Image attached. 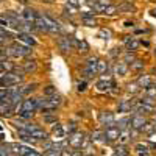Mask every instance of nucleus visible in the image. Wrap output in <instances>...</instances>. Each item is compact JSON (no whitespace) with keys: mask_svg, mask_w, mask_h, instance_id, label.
Segmentation results:
<instances>
[{"mask_svg":"<svg viewBox=\"0 0 156 156\" xmlns=\"http://www.w3.org/2000/svg\"><path fill=\"white\" fill-rule=\"evenodd\" d=\"M145 123H147V119L140 114H134L131 119H129V126L133 129H144Z\"/></svg>","mask_w":156,"mask_h":156,"instance_id":"nucleus-6","label":"nucleus"},{"mask_svg":"<svg viewBox=\"0 0 156 156\" xmlns=\"http://www.w3.org/2000/svg\"><path fill=\"white\" fill-rule=\"evenodd\" d=\"M12 106H9V105H5V103H0V115H11V112H12Z\"/></svg>","mask_w":156,"mask_h":156,"instance_id":"nucleus-20","label":"nucleus"},{"mask_svg":"<svg viewBox=\"0 0 156 156\" xmlns=\"http://www.w3.org/2000/svg\"><path fill=\"white\" fill-rule=\"evenodd\" d=\"M70 156H84V154H83L81 151H72V153H70Z\"/></svg>","mask_w":156,"mask_h":156,"instance_id":"nucleus-46","label":"nucleus"},{"mask_svg":"<svg viewBox=\"0 0 156 156\" xmlns=\"http://www.w3.org/2000/svg\"><path fill=\"white\" fill-rule=\"evenodd\" d=\"M44 94H45L47 97L55 95V94H56V87H55V86H51V84H50V86H47V87L44 89Z\"/></svg>","mask_w":156,"mask_h":156,"instance_id":"nucleus-31","label":"nucleus"},{"mask_svg":"<svg viewBox=\"0 0 156 156\" xmlns=\"http://www.w3.org/2000/svg\"><path fill=\"white\" fill-rule=\"evenodd\" d=\"M3 56H5V51H3V50H2V47H0V59H2V58H3Z\"/></svg>","mask_w":156,"mask_h":156,"instance_id":"nucleus-47","label":"nucleus"},{"mask_svg":"<svg viewBox=\"0 0 156 156\" xmlns=\"http://www.w3.org/2000/svg\"><path fill=\"white\" fill-rule=\"evenodd\" d=\"M106 69H108V64L105 62V61H100L98 59V64H97V72H106Z\"/></svg>","mask_w":156,"mask_h":156,"instance_id":"nucleus-33","label":"nucleus"},{"mask_svg":"<svg viewBox=\"0 0 156 156\" xmlns=\"http://www.w3.org/2000/svg\"><path fill=\"white\" fill-rule=\"evenodd\" d=\"M53 134H55V136H56V139L59 140V139H62V137H64V134H66V133H64L62 126H61L59 123H56V126H53Z\"/></svg>","mask_w":156,"mask_h":156,"instance_id":"nucleus-23","label":"nucleus"},{"mask_svg":"<svg viewBox=\"0 0 156 156\" xmlns=\"http://www.w3.org/2000/svg\"><path fill=\"white\" fill-rule=\"evenodd\" d=\"M0 2H2V0H0Z\"/></svg>","mask_w":156,"mask_h":156,"instance_id":"nucleus-55","label":"nucleus"},{"mask_svg":"<svg viewBox=\"0 0 156 156\" xmlns=\"http://www.w3.org/2000/svg\"><path fill=\"white\" fill-rule=\"evenodd\" d=\"M100 37L105 39V41H108V39L111 37V31H109V30H105V28L100 30Z\"/></svg>","mask_w":156,"mask_h":156,"instance_id":"nucleus-37","label":"nucleus"},{"mask_svg":"<svg viewBox=\"0 0 156 156\" xmlns=\"http://www.w3.org/2000/svg\"><path fill=\"white\" fill-rule=\"evenodd\" d=\"M154 55H156V50H154Z\"/></svg>","mask_w":156,"mask_h":156,"instance_id":"nucleus-53","label":"nucleus"},{"mask_svg":"<svg viewBox=\"0 0 156 156\" xmlns=\"http://www.w3.org/2000/svg\"><path fill=\"white\" fill-rule=\"evenodd\" d=\"M30 51H31V50H30L28 45L14 42V44H11V45L6 48V55H9V56H12V58H23V56L30 55Z\"/></svg>","mask_w":156,"mask_h":156,"instance_id":"nucleus-1","label":"nucleus"},{"mask_svg":"<svg viewBox=\"0 0 156 156\" xmlns=\"http://www.w3.org/2000/svg\"><path fill=\"white\" fill-rule=\"evenodd\" d=\"M47 156H59V154H56V153H48Z\"/></svg>","mask_w":156,"mask_h":156,"instance_id":"nucleus-49","label":"nucleus"},{"mask_svg":"<svg viewBox=\"0 0 156 156\" xmlns=\"http://www.w3.org/2000/svg\"><path fill=\"white\" fill-rule=\"evenodd\" d=\"M137 84H139V87H148V86H151L153 83H151V78H150V75H140L139 76V80L136 81Z\"/></svg>","mask_w":156,"mask_h":156,"instance_id":"nucleus-15","label":"nucleus"},{"mask_svg":"<svg viewBox=\"0 0 156 156\" xmlns=\"http://www.w3.org/2000/svg\"><path fill=\"white\" fill-rule=\"evenodd\" d=\"M84 156H94V154H92V153H90V154H84Z\"/></svg>","mask_w":156,"mask_h":156,"instance_id":"nucleus-52","label":"nucleus"},{"mask_svg":"<svg viewBox=\"0 0 156 156\" xmlns=\"http://www.w3.org/2000/svg\"><path fill=\"white\" fill-rule=\"evenodd\" d=\"M36 67H37V64H36V61L34 59H27L23 62V72L25 73H30V72H34L36 70Z\"/></svg>","mask_w":156,"mask_h":156,"instance_id":"nucleus-14","label":"nucleus"},{"mask_svg":"<svg viewBox=\"0 0 156 156\" xmlns=\"http://www.w3.org/2000/svg\"><path fill=\"white\" fill-rule=\"evenodd\" d=\"M151 14H153V16L156 17V9H153V11H151Z\"/></svg>","mask_w":156,"mask_h":156,"instance_id":"nucleus-50","label":"nucleus"},{"mask_svg":"<svg viewBox=\"0 0 156 156\" xmlns=\"http://www.w3.org/2000/svg\"><path fill=\"white\" fill-rule=\"evenodd\" d=\"M86 86H87V83H86V81H80V83L76 84L78 92H84V90H86Z\"/></svg>","mask_w":156,"mask_h":156,"instance_id":"nucleus-40","label":"nucleus"},{"mask_svg":"<svg viewBox=\"0 0 156 156\" xmlns=\"http://www.w3.org/2000/svg\"><path fill=\"white\" fill-rule=\"evenodd\" d=\"M36 105H37V98H27L22 101V106H20V111H30V112H34L36 111Z\"/></svg>","mask_w":156,"mask_h":156,"instance_id":"nucleus-10","label":"nucleus"},{"mask_svg":"<svg viewBox=\"0 0 156 156\" xmlns=\"http://www.w3.org/2000/svg\"><path fill=\"white\" fill-rule=\"evenodd\" d=\"M114 72L117 75H125L128 72V66H126L125 62H117L115 66H114Z\"/></svg>","mask_w":156,"mask_h":156,"instance_id":"nucleus-17","label":"nucleus"},{"mask_svg":"<svg viewBox=\"0 0 156 156\" xmlns=\"http://www.w3.org/2000/svg\"><path fill=\"white\" fill-rule=\"evenodd\" d=\"M133 105H131V101H128V100H122L119 103V111L120 112H128V111H131Z\"/></svg>","mask_w":156,"mask_h":156,"instance_id":"nucleus-18","label":"nucleus"},{"mask_svg":"<svg viewBox=\"0 0 156 156\" xmlns=\"http://www.w3.org/2000/svg\"><path fill=\"white\" fill-rule=\"evenodd\" d=\"M97 64H98V58L97 56H90L86 61V67H84V75L89 78L94 73H97Z\"/></svg>","mask_w":156,"mask_h":156,"instance_id":"nucleus-3","label":"nucleus"},{"mask_svg":"<svg viewBox=\"0 0 156 156\" xmlns=\"http://www.w3.org/2000/svg\"><path fill=\"white\" fill-rule=\"evenodd\" d=\"M42 2H53V0H42Z\"/></svg>","mask_w":156,"mask_h":156,"instance_id":"nucleus-51","label":"nucleus"},{"mask_svg":"<svg viewBox=\"0 0 156 156\" xmlns=\"http://www.w3.org/2000/svg\"><path fill=\"white\" fill-rule=\"evenodd\" d=\"M145 94H147V97L148 98H154L156 97V87L151 84V86H148L147 89H145Z\"/></svg>","mask_w":156,"mask_h":156,"instance_id":"nucleus-30","label":"nucleus"},{"mask_svg":"<svg viewBox=\"0 0 156 156\" xmlns=\"http://www.w3.org/2000/svg\"><path fill=\"white\" fill-rule=\"evenodd\" d=\"M34 87H36V84H34V83H33V84H27V86H19V89H20V94H22V95L33 92Z\"/></svg>","mask_w":156,"mask_h":156,"instance_id":"nucleus-24","label":"nucleus"},{"mask_svg":"<svg viewBox=\"0 0 156 156\" xmlns=\"http://www.w3.org/2000/svg\"><path fill=\"white\" fill-rule=\"evenodd\" d=\"M140 103H145V105H150V106H154V100L153 98H148V97H145V98H142V100H139Z\"/></svg>","mask_w":156,"mask_h":156,"instance_id":"nucleus-41","label":"nucleus"},{"mask_svg":"<svg viewBox=\"0 0 156 156\" xmlns=\"http://www.w3.org/2000/svg\"><path fill=\"white\" fill-rule=\"evenodd\" d=\"M25 156H42L41 153H37V151H34V150H31V151H28Z\"/></svg>","mask_w":156,"mask_h":156,"instance_id":"nucleus-45","label":"nucleus"},{"mask_svg":"<svg viewBox=\"0 0 156 156\" xmlns=\"http://www.w3.org/2000/svg\"><path fill=\"white\" fill-rule=\"evenodd\" d=\"M128 154H129L128 148L125 145H119V147L115 148V154L114 156H128Z\"/></svg>","mask_w":156,"mask_h":156,"instance_id":"nucleus-25","label":"nucleus"},{"mask_svg":"<svg viewBox=\"0 0 156 156\" xmlns=\"http://www.w3.org/2000/svg\"><path fill=\"white\" fill-rule=\"evenodd\" d=\"M90 139H92L94 142H105L101 131H92V134H90Z\"/></svg>","mask_w":156,"mask_h":156,"instance_id":"nucleus-27","label":"nucleus"},{"mask_svg":"<svg viewBox=\"0 0 156 156\" xmlns=\"http://www.w3.org/2000/svg\"><path fill=\"white\" fill-rule=\"evenodd\" d=\"M97 89L100 90V92H106V90H111V87H114V81L111 80V78H101V80L97 81Z\"/></svg>","mask_w":156,"mask_h":156,"instance_id":"nucleus-8","label":"nucleus"},{"mask_svg":"<svg viewBox=\"0 0 156 156\" xmlns=\"http://www.w3.org/2000/svg\"><path fill=\"white\" fill-rule=\"evenodd\" d=\"M129 136H131V133H129V128H126V129H120V134H119V139H117V140H119L120 144L123 145L125 142L129 140Z\"/></svg>","mask_w":156,"mask_h":156,"instance_id":"nucleus-16","label":"nucleus"},{"mask_svg":"<svg viewBox=\"0 0 156 156\" xmlns=\"http://www.w3.org/2000/svg\"><path fill=\"white\" fill-rule=\"evenodd\" d=\"M98 119H100V122H101L103 125H108V126H111V125H114V123H115L114 114H112V112H109V111H103V112H100Z\"/></svg>","mask_w":156,"mask_h":156,"instance_id":"nucleus-9","label":"nucleus"},{"mask_svg":"<svg viewBox=\"0 0 156 156\" xmlns=\"http://www.w3.org/2000/svg\"><path fill=\"white\" fill-rule=\"evenodd\" d=\"M144 61H140V59H134L133 62H131V69L133 70H140V69H144Z\"/></svg>","mask_w":156,"mask_h":156,"instance_id":"nucleus-28","label":"nucleus"},{"mask_svg":"<svg viewBox=\"0 0 156 156\" xmlns=\"http://www.w3.org/2000/svg\"><path fill=\"white\" fill-rule=\"evenodd\" d=\"M66 6H69L72 9H76L78 6H80V2H78V0H67V5Z\"/></svg>","mask_w":156,"mask_h":156,"instance_id":"nucleus-39","label":"nucleus"},{"mask_svg":"<svg viewBox=\"0 0 156 156\" xmlns=\"http://www.w3.org/2000/svg\"><path fill=\"white\" fill-rule=\"evenodd\" d=\"M148 140L153 142V144H156V131H153V133L148 134Z\"/></svg>","mask_w":156,"mask_h":156,"instance_id":"nucleus-42","label":"nucleus"},{"mask_svg":"<svg viewBox=\"0 0 156 156\" xmlns=\"http://www.w3.org/2000/svg\"><path fill=\"white\" fill-rule=\"evenodd\" d=\"M115 11H117V6H115V5H108L103 12H105V14H114Z\"/></svg>","mask_w":156,"mask_h":156,"instance_id":"nucleus-38","label":"nucleus"},{"mask_svg":"<svg viewBox=\"0 0 156 156\" xmlns=\"http://www.w3.org/2000/svg\"><path fill=\"white\" fill-rule=\"evenodd\" d=\"M136 151H137L139 156H148V153H150V150H148V147L145 144H137L136 145Z\"/></svg>","mask_w":156,"mask_h":156,"instance_id":"nucleus-19","label":"nucleus"},{"mask_svg":"<svg viewBox=\"0 0 156 156\" xmlns=\"http://www.w3.org/2000/svg\"><path fill=\"white\" fill-rule=\"evenodd\" d=\"M42 16V20L45 23V27H47V31H51V33H58L61 30V25L55 20V19H51L50 16L47 14H41Z\"/></svg>","mask_w":156,"mask_h":156,"instance_id":"nucleus-5","label":"nucleus"},{"mask_svg":"<svg viewBox=\"0 0 156 156\" xmlns=\"http://www.w3.org/2000/svg\"><path fill=\"white\" fill-rule=\"evenodd\" d=\"M76 47L80 48V51H87L89 50V44L86 41H78L76 42Z\"/></svg>","mask_w":156,"mask_h":156,"instance_id":"nucleus-32","label":"nucleus"},{"mask_svg":"<svg viewBox=\"0 0 156 156\" xmlns=\"http://www.w3.org/2000/svg\"><path fill=\"white\" fill-rule=\"evenodd\" d=\"M17 39L19 41H22L25 45H36V41L31 37V34L30 33H17Z\"/></svg>","mask_w":156,"mask_h":156,"instance_id":"nucleus-12","label":"nucleus"},{"mask_svg":"<svg viewBox=\"0 0 156 156\" xmlns=\"http://www.w3.org/2000/svg\"><path fill=\"white\" fill-rule=\"evenodd\" d=\"M154 87H156V84H154Z\"/></svg>","mask_w":156,"mask_h":156,"instance_id":"nucleus-54","label":"nucleus"},{"mask_svg":"<svg viewBox=\"0 0 156 156\" xmlns=\"http://www.w3.org/2000/svg\"><path fill=\"white\" fill-rule=\"evenodd\" d=\"M81 17H83V19H86V17H94V14H92V12H89V11H86V12H81Z\"/></svg>","mask_w":156,"mask_h":156,"instance_id":"nucleus-44","label":"nucleus"},{"mask_svg":"<svg viewBox=\"0 0 156 156\" xmlns=\"http://www.w3.org/2000/svg\"><path fill=\"white\" fill-rule=\"evenodd\" d=\"M136 8L131 5V3H128V2H125V3H122V5H119L117 6V11H120V12H129V11H134Z\"/></svg>","mask_w":156,"mask_h":156,"instance_id":"nucleus-21","label":"nucleus"},{"mask_svg":"<svg viewBox=\"0 0 156 156\" xmlns=\"http://www.w3.org/2000/svg\"><path fill=\"white\" fill-rule=\"evenodd\" d=\"M126 47H128V51H134V50H137V47H139V41H136V39L133 37L131 41L126 42Z\"/></svg>","mask_w":156,"mask_h":156,"instance_id":"nucleus-26","label":"nucleus"},{"mask_svg":"<svg viewBox=\"0 0 156 156\" xmlns=\"http://www.w3.org/2000/svg\"><path fill=\"white\" fill-rule=\"evenodd\" d=\"M33 114H34V112H30V111H20V112H19L20 119H23V120H28V119H31Z\"/></svg>","mask_w":156,"mask_h":156,"instance_id":"nucleus-36","label":"nucleus"},{"mask_svg":"<svg viewBox=\"0 0 156 156\" xmlns=\"http://www.w3.org/2000/svg\"><path fill=\"white\" fill-rule=\"evenodd\" d=\"M119 134H120V129L114 123L111 126H106V129L103 131V139H105V142H112V140L119 139Z\"/></svg>","mask_w":156,"mask_h":156,"instance_id":"nucleus-2","label":"nucleus"},{"mask_svg":"<svg viewBox=\"0 0 156 156\" xmlns=\"http://www.w3.org/2000/svg\"><path fill=\"white\" fill-rule=\"evenodd\" d=\"M134 59H136V56H134L133 51H128V53L125 55V64H126V66H128V64H131Z\"/></svg>","mask_w":156,"mask_h":156,"instance_id":"nucleus-34","label":"nucleus"},{"mask_svg":"<svg viewBox=\"0 0 156 156\" xmlns=\"http://www.w3.org/2000/svg\"><path fill=\"white\" fill-rule=\"evenodd\" d=\"M139 89H140V87H139V84H137L136 81H134V83H129V84L126 86V90H128L129 94H136V92H139Z\"/></svg>","mask_w":156,"mask_h":156,"instance_id":"nucleus-29","label":"nucleus"},{"mask_svg":"<svg viewBox=\"0 0 156 156\" xmlns=\"http://www.w3.org/2000/svg\"><path fill=\"white\" fill-rule=\"evenodd\" d=\"M36 17H37V12L34 9H31V8H25L23 12H22V19L27 23H34Z\"/></svg>","mask_w":156,"mask_h":156,"instance_id":"nucleus-11","label":"nucleus"},{"mask_svg":"<svg viewBox=\"0 0 156 156\" xmlns=\"http://www.w3.org/2000/svg\"><path fill=\"white\" fill-rule=\"evenodd\" d=\"M58 45L62 51H69L72 48V45H76V41L73 37H69V36H62L58 39Z\"/></svg>","mask_w":156,"mask_h":156,"instance_id":"nucleus-7","label":"nucleus"},{"mask_svg":"<svg viewBox=\"0 0 156 156\" xmlns=\"http://www.w3.org/2000/svg\"><path fill=\"white\" fill-rule=\"evenodd\" d=\"M30 136L33 137V139H36V140H47L48 139V134H47V131H44V129H41V128H36L34 131H31L30 133Z\"/></svg>","mask_w":156,"mask_h":156,"instance_id":"nucleus-13","label":"nucleus"},{"mask_svg":"<svg viewBox=\"0 0 156 156\" xmlns=\"http://www.w3.org/2000/svg\"><path fill=\"white\" fill-rule=\"evenodd\" d=\"M153 126H154V129H156V114H154V119H153Z\"/></svg>","mask_w":156,"mask_h":156,"instance_id":"nucleus-48","label":"nucleus"},{"mask_svg":"<svg viewBox=\"0 0 156 156\" xmlns=\"http://www.w3.org/2000/svg\"><path fill=\"white\" fill-rule=\"evenodd\" d=\"M84 144V134L83 133H72L69 134V145L73 147V148H81V145Z\"/></svg>","mask_w":156,"mask_h":156,"instance_id":"nucleus-4","label":"nucleus"},{"mask_svg":"<svg viewBox=\"0 0 156 156\" xmlns=\"http://www.w3.org/2000/svg\"><path fill=\"white\" fill-rule=\"evenodd\" d=\"M44 120H45V122H55V123H56V117H53V115H45Z\"/></svg>","mask_w":156,"mask_h":156,"instance_id":"nucleus-43","label":"nucleus"},{"mask_svg":"<svg viewBox=\"0 0 156 156\" xmlns=\"http://www.w3.org/2000/svg\"><path fill=\"white\" fill-rule=\"evenodd\" d=\"M0 37L5 39V41H8V39H14V34H12L9 30L3 28V27H0Z\"/></svg>","mask_w":156,"mask_h":156,"instance_id":"nucleus-22","label":"nucleus"},{"mask_svg":"<svg viewBox=\"0 0 156 156\" xmlns=\"http://www.w3.org/2000/svg\"><path fill=\"white\" fill-rule=\"evenodd\" d=\"M83 23L87 25V27H95V25H97V20H95L94 17H86V19H83Z\"/></svg>","mask_w":156,"mask_h":156,"instance_id":"nucleus-35","label":"nucleus"}]
</instances>
